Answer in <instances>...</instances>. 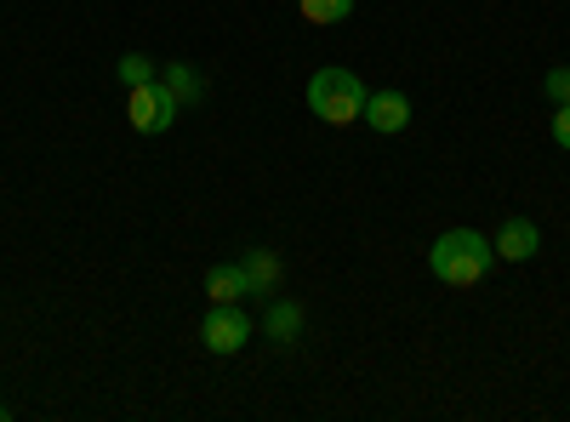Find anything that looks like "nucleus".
Segmentation results:
<instances>
[{
    "label": "nucleus",
    "mask_w": 570,
    "mask_h": 422,
    "mask_svg": "<svg viewBox=\"0 0 570 422\" xmlns=\"http://www.w3.org/2000/svg\"><path fill=\"white\" fill-rule=\"evenodd\" d=\"M497 263V246L485 241L480 228H445L434 246H428V274L440 286H480Z\"/></svg>",
    "instance_id": "nucleus-1"
},
{
    "label": "nucleus",
    "mask_w": 570,
    "mask_h": 422,
    "mask_svg": "<svg viewBox=\"0 0 570 422\" xmlns=\"http://www.w3.org/2000/svg\"><path fill=\"white\" fill-rule=\"evenodd\" d=\"M365 80L354 75V69H337V63H325L314 80H308V109H314V120H325V126H348V120H360L365 115Z\"/></svg>",
    "instance_id": "nucleus-2"
},
{
    "label": "nucleus",
    "mask_w": 570,
    "mask_h": 422,
    "mask_svg": "<svg viewBox=\"0 0 570 422\" xmlns=\"http://www.w3.org/2000/svg\"><path fill=\"white\" fill-rule=\"evenodd\" d=\"M177 109H183V104L166 91V80H149V86H131V91H126V120H131V131H142V137L171 131Z\"/></svg>",
    "instance_id": "nucleus-3"
},
{
    "label": "nucleus",
    "mask_w": 570,
    "mask_h": 422,
    "mask_svg": "<svg viewBox=\"0 0 570 422\" xmlns=\"http://www.w3.org/2000/svg\"><path fill=\"white\" fill-rule=\"evenodd\" d=\"M200 343L206 354H240L252 343V320L240 314V303H212L200 320Z\"/></svg>",
    "instance_id": "nucleus-4"
},
{
    "label": "nucleus",
    "mask_w": 570,
    "mask_h": 422,
    "mask_svg": "<svg viewBox=\"0 0 570 422\" xmlns=\"http://www.w3.org/2000/svg\"><path fill=\"white\" fill-rule=\"evenodd\" d=\"M360 120L376 137H394V131L411 126V98H405V91H394V86H383V91H371V98H365V115Z\"/></svg>",
    "instance_id": "nucleus-5"
},
{
    "label": "nucleus",
    "mask_w": 570,
    "mask_h": 422,
    "mask_svg": "<svg viewBox=\"0 0 570 422\" xmlns=\"http://www.w3.org/2000/svg\"><path fill=\"white\" fill-rule=\"evenodd\" d=\"M497 257H508V263H531L537 252H542V228L531 223V217H508L502 228H497Z\"/></svg>",
    "instance_id": "nucleus-6"
},
{
    "label": "nucleus",
    "mask_w": 570,
    "mask_h": 422,
    "mask_svg": "<svg viewBox=\"0 0 570 422\" xmlns=\"http://www.w3.org/2000/svg\"><path fill=\"white\" fill-rule=\"evenodd\" d=\"M263 337L279 343V349H292V343L303 337V303H292V297H268V308H263Z\"/></svg>",
    "instance_id": "nucleus-7"
},
{
    "label": "nucleus",
    "mask_w": 570,
    "mask_h": 422,
    "mask_svg": "<svg viewBox=\"0 0 570 422\" xmlns=\"http://www.w3.org/2000/svg\"><path fill=\"white\" fill-rule=\"evenodd\" d=\"M240 268H246L252 297H274V292H279V279H285V263H279L268 246H246V252H240Z\"/></svg>",
    "instance_id": "nucleus-8"
},
{
    "label": "nucleus",
    "mask_w": 570,
    "mask_h": 422,
    "mask_svg": "<svg viewBox=\"0 0 570 422\" xmlns=\"http://www.w3.org/2000/svg\"><path fill=\"white\" fill-rule=\"evenodd\" d=\"M206 297H212V303H246V297H252L246 268H240V263H212V268H206Z\"/></svg>",
    "instance_id": "nucleus-9"
},
{
    "label": "nucleus",
    "mask_w": 570,
    "mask_h": 422,
    "mask_svg": "<svg viewBox=\"0 0 570 422\" xmlns=\"http://www.w3.org/2000/svg\"><path fill=\"white\" fill-rule=\"evenodd\" d=\"M160 80H166V91H171L183 109H195L206 98V75L195 63H160Z\"/></svg>",
    "instance_id": "nucleus-10"
},
{
    "label": "nucleus",
    "mask_w": 570,
    "mask_h": 422,
    "mask_svg": "<svg viewBox=\"0 0 570 422\" xmlns=\"http://www.w3.org/2000/svg\"><path fill=\"white\" fill-rule=\"evenodd\" d=\"M297 12H303V23H314V29H337V23L354 18V0H297Z\"/></svg>",
    "instance_id": "nucleus-11"
},
{
    "label": "nucleus",
    "mask_w": 570,
    "mask_h": 422,
    "mask_svg": "<svg viewBox=\"0 0 570 422\" xmlns=\"http://www.w3.org/2000/svg\"><path fill=\"white\" fill-rule=\"evenodd\" d=\"M115 80L131 91V86H149V80H160V63L149 58V52H126L120 63H115Z\"/></svg>",
    "instance_id": "nucleus-12"
},
{
    "label": "nucleus",
    "mask_w": 570,
    "mask_h": 422,
    "mask_svg": "<svg viewBox=\"0 0 570 422\" xmlns=\"http://www.w3.org/2000/svg\"><path fill=\"white\" fill-rule=\"evenodd\" d=\"M542 91H548V104L559 109V104H570V63H553L548 69V80H542Z\"/></svg>",
    "instance_id": "nucleus-13"
},
{
    "label": "nucleus",
    "mask_w": 570,
    "mask_h": 422,
    "mask_svg": "<svg viewBox=\"0 0 570 422\" xmlns=\"http://www.w3.org/2000/svg\"><path fill=\"white\" fill-rule=\"evenodd\" d=\"M548 131H553V144L570 155V104H559V109H553V126H548Z\"/></svg>",
    "instance_id": "nucleus-14"
},
{
    "label": "nucleus",
    "mask_w": 570,
    "mask_h": 422,
    "mask_svg": "<svg viewBox=\"0 0 570 422\" xmlns=\"http://www.w3.org/2000/svg\"><path fill=\"white\" fill-rule=\"evenodd\" d=\"M7 416H12V411H7V400H0V422H7Z\"/></svg>",
    "instance_id": "nucleus-15"
}]
</instances>
